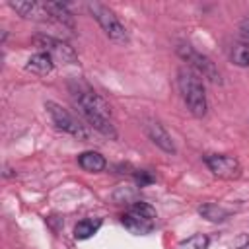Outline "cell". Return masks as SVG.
Instances as JSON below:
<instances>
[{"label":"cell","mask_w":249,"mask_h":249,"mask_svg":"<svg viewBox=\"0 0 249 249\" xmlns=\"http://www.w3.org/2000/svg\"><path fill=\"white\" fill-rule=\"evenodd\" d=\"M230 60L239 68H249V43H233L230 47Z\"/></svg>","instance_id":"2e32d148"},{"label":"cell","mask_w":249,"mask_h":249,"mask_svg":"<svg viewBox=\"0 0 249 249\" xmlns=\"http://www.w3.org/2000/svg\"><path fill=\"white\" fill-rule=\"evenodd\" d=\"M144 130H146L148 138H150L160 150H163L165 154H175V152H177V146H175L171 134L167 132V128H165L160 121H156V119H146V121H144Z\"/></svg>","instance_id":"30bf717a"},{"label":"cell","mask_w":249,"mask_h":249,"mask_svg":"<svg viewBox=\"0 0 249 249\" xmlns=\"http://www.w3.org/2000/svg\"><path fill=\"white\" fill-rule=\"evenodd\" d=\"M204 163L212 171V175L226 179V181H233L241 175V163L233 156H228V154H206Z\"/></svg>","instance_id":"ba28073f"},{"label":"cell","mask_w":249,"mask_h":249,"mask_svg":"<svg viewBox=\"0 0 249 249\" xmlns=\"http://www.w3.org/2000/svg\"><path fill=\"white\" fill-rule=\"evenodd\" d=\"M177 86H179L181 97H183L187 109L191 111V115H195L198 119L204 117L206 109H208V101H206L202 78L189 66H181L177 70Z\"/></svg>","instance_id":"7a4b0ae2"},{"label":"cell","mask_w":249,"mask_h":249,"mask_svg":"<svg viewBox=\"0 0 249 249\" xmlns=\"http://www.w3.org/2000/svg\"><path fill=\"white\" fill-rule=\"evenodd\" d=\"M45 6H47V10L51 12L53 19H56L60 25L68 27L70 31H74L76 21H74V16H72V12L68 10L66 4H62V2H45Z\"/></svg>","instance_id":"7c38bea8"},{"label":"cell","mask_w":249,"mask_h":249,"mask_svg":"<svg viewBox=\"0 0 249 249\" xmlns=\"http://www.w3.org/2000/svg\"><path fill=\"white\" fill-rule=\"evenodd\" d=\"M239 35H241L243 43H249V18H245V19L239 23Z\"/></svg>","instance_id":"ffe728a7"},{"label":"cell","mask_w":249,"mask_h":249,"mask_svg":"<svg viewBox=\"0 0 249 249\" xmlns=\"http://www.w3.org/2000/svg\"><path fill=\"white\" fill-rule=\"evenodd\" d=\"M45 109H47L53 124L58 130H62V132H66V134H70V136H74L78 140H89V130L86 128V124H82V121H78L72 113H68L66 109H62L58 103L47 101L45 103Z\"/></svg>","instance_id":"8992f818"},{"label":"cell","mask_w":249,"mask_h":249,"mask_svg":"<svg viewBox=\"0 0 249 249\" xmlns=\"http://www.w3.org/2000/svg\"><path fill=\"white\" fill-rule=\"evenodd\" d=\"M25 68H27L29 72H33V74L47 76V74H51L53 68H54V58H53L49 53H43V51H41V53H35V54L29 56Z\"/></svg>","instance_id":"8fae6325"},{"label":"cell","mask_w":249,"mask_h":249,"mask_svg":"<svg viewBox=\"0 0 249 249\" xmlns=\"http://www.w3.org/2000/svg\"><path fill=\"white\" fill-rule=\"evenodd\" d=\"M198 214L202 218H206L208 222H214V224H222L230 218V210H226L224 206L216 204V202H204L198 206Z\"/></svg>","instance_id":"5bb4252c"},{"label":"cell","mask_w":249,"mask_h":249,"mask_svg":"<svg viewBox=\"0 0 249 249\" xmlns=\"http://www.w3.org/2000/svg\"><path fill=\"white\" fill-rule=\"evenodd\" d=\"M177 54H179V56L187 62V66H189L191 70H195L200 78H204V80H208V82H212V84H220V82H222L218 66H216L206 54H202L200 51H196L195 47H191V45H179V47H177Z\"/></svg>","instance_id":"5b68a950"},{"label":"cell","mask_w":249,"mask_h":249,"mask_svg":"<svg viewBox=\"0 0 249 249\" xmlns=\"http://www.w3.org/2000/svg\"><path fill=\"white\" fill-rule=\"evenodd\" d=\"M78 163H80V167H82L84 171H89V173H99V171H103V169L107 167L105 158H103L99 152H93V150L82 152V154L78 156Z\"/></svg>","instance_id":"4fadbf2b"},{"label":"cell","mask_w":249,"mask_h":249,"mask_svg":"<svg viewBox=\"0 0 249 249\" xmlns=\"http://www.w3.org/2000/svg\"><path fill=\"white\" fill-rule=\"evenodd\" d=\"M70 95L80 115L86 119V123L93 130H97L99 134L111 140L117 138V128L111 121V115H113L111 105L97 91H93L84 82H70Z\"/></svg>","instance_id":"6da1fadb"},{"label":"cell","mask_w":249,"mask_h":249,"mask_svg":"<svg viewBox=\"0 0 249 249\" xmlns=\"http://www.w3.org/2000/svg\"><path fill=\"white\" fill-rule=\"evenodd\" d=\"M8 4H10L12 10H16L25 19H33V21H51L53 19V16L47 10L45 2H37V0H10Z\"/></svg>","instance_id":"9c48e42d"},{"label":"cell","mask_w":249,"mask_h":249,"mask_svg":"<svg viewBox=\"0 0 249 249\" xmlns=\"http://www.w3.org/2000/svg\"><path fill=\"white\" fill-rule=\"evenodd\" d=\"M208 245H210L208 235H204V233H193L191 237H187V239H183L179 243V249H208Z\"/></svg>","instance_id":"e0dca14e"},{"label":"cell","mask_w":249,"mask_h":249,"mask_svg":"<svg viewBox=\"0 0 249 249\" xmlns=\"http://www.w3.org/2000/svg\"><path fill=\"white\" fill-rule=\"evenodd\" d=\"M121 224L134 235H148L156 228V208L144 200H136L121 216Z\"/></svg>","instance_id":"3957f363"},{"label":"cell","mask_w":249,"mask_h":249,"mask_svg":"<svg viewBox=\"0 0 249 249\" xmlns=\"http://www.w3.org/2000/svg\"><path fill=\"white\" fill-rule=\"evenodd\" d=\"M134 179H136V185H138V187H146V185L154 183V175H152L150 171H144V169L136 171V173H134Z\"/></svg>","instance_id":"d6986e66"},{"label":"cell","mask_w":249,"mask_h":249,"mask_svg":"<svg viewBox=\"0 0 249 249\" xmlns=\"http://www.w3.org/2000/svg\"><path fill=\"white\" fill-rule=\"evenodd\" d=\"M101 224H103L101 218H84L74 226V237L76 239H89L91 235L97 233Z\"/></svg>","instance_id":"9a60e30c"},{"label":"cell","mask_w":249,"mask_h":249,"mask_svg":"<svg viewBox=\"0 0 249 249\" xmlns=\"http://www.w3.org/2000/svg\"><path fill=\"white\" fill-rule=\"evenodd\" d=\"M33 43L43 53H49L54 60H58L62 64H78V54L66 41H60V39L51 37V35H35Z\"/></svg>","instance_id":"52a82bcc"},{"label":"cell","mask_w":249,"mask_h":249,"mask_svg":"<svg viewBox=\"0 0 249 249\" xmlns=\"http://www.w3.org/2000/svg\"><path fill=\"white\" fill-rule=\"evenodd\" d=\"M88 10H89V14L93 16V19L99 23V27L103 29V33L111 41L121 43V45L128 43V31H126V27L121 23V19L115 16V12L111 8H107L101 2H89L88 4Z\"/></svg>","instance_id":"277c9868"},{"label":"cell","mask_w":249,"mask_h":249,"mask_svg":"<svg viewBox=\"0 0 249 249\" xmlns=\"http://www.w3.org/2000/svg\"><path fill=\"white\" fill-rule=\"evenodd\" d=\"M113 200L115 202H136V191L134 189H128V187H119L115 193H113Z\"/></svg>","instance_id":"ac0fdd59"}]
</instances>
